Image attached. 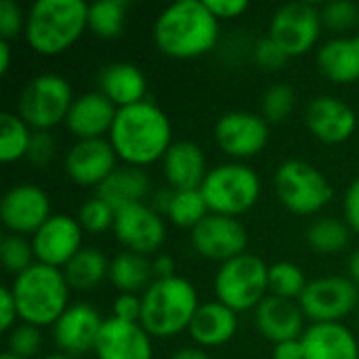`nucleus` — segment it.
Returning <instances> with one entry per match:
<instances>
[{"label": "nucleus", "instance_id": "nucleus-1", "mask_svg": "<svg viewBox=\"0 0 359 359\" xmlns=\"http://www.w3.org/2000/svg\"><path fill=\"white\" fill-rule=\"evenodd\" d=\"M107 139L118 160L143 168L166 156L172 145V124L156 103L145 99L118 109Z\"/></svg>", "mask_w": 359, "mask_h": 359}, {"label": "nucleus", "instance_id": "nucleus-2", "mask_svg": "<svg viewBox=\"0 0 359 359\" xmlns=\"http://www.w3.org/2000/svg\"><path fill=\"white\" fill-rule=\"evenodd\" d=\"M156 46L172 59H196L219 42V19L206 0H179L162 8L154 23Z\"/></svg>", "mask_w": 359, "mask_h": 359}, {"label": "nucleus", "instance_id": "nucleus-3", "mask_svg": "<svg viewBox=\"0 0 359 359\" xmlns=\"http://www.w3.org/2000/svg\"><path fill=\"white\" fill-rule=\"evenodd\" d=\"M88 29V4L82 0H38L25 19V42L42 57L65 53Z\"/></svg>", "mask_w": 359, "mask_h": 359}, {"label": "nucleus", "instance_id": "nucleus-4", "mask_svg": "<svg viewBox=\"0 0 359 359\" xmlns=\"http://www.w3.org/2000/svg\"><path fill=\"white\" fill-rule=\"evenodd\" d=\"M23 324L44 328L55 326L69 307V284L63 269L36 263L11 284Z\"/></svg>", "mask_w": 359, "mask_h": 359}, {"label": "nucleus", "instance_id": "nucleus-5", "mask_svg": "<svg viewBox=\"0 0 359 359\" xmlns=\"http://www.w3.org/2000/svg\"><path fill=\"white\" fill-rule=\"evenodd\" d=\"M141 326L151 339H170L189 330L200 307L194 284L179 276L156 280L141 294Z\"/></svg>", "mask_w": 359, "mask_h": 359}, {"label": "nucleus", "instance_id": "nucleus-6", "mask_svg": "<svg viewBox=\"0 0 359 359\" xmlns=\"http://www.w3.org/2000/svg\"><path fill=\"white\" fill-rule=\"evenodd\" d=\"M200 191L210 212L238 219L259 202L261 179L248 164L227 162L208 170Z\"/></svg>", "mask_w": 359, "mask_h": 359}, {"label": "nucleus", "instance_id": "nucleus-7", "mask_svg": "<svg viewBox=\"0 0 359 359\" xmlns=\"http://www.w3.org/2000/svg\"><path fill=\"white\" fill-rule=\"evenodd\" d=\"M217 301L236 313L257 309L269 297V267L255 255H242L223 263L215 276Z\"/></svg>", "mask_w": 359, "mask_h": 359}, {"label": "nucleus", "instance_id": "nucleus-8", "mask_svg": "<svg viewBox=\"0 0 359 359\" xmlns=\"http://www.w3.org/2000/svg\"><path fill=\"white\" fill-rule=\"evenodd\" d=\"M69 82L59 74H40L32 78L19 95V116L32 130H50L65 122L74 103Z\"/></svg>", "mask_w": 359, "mask_h": 359}, {"label": "nucleus", "instance_id": "nucleus-9", "mask_svg": "<svg viewBox=\"0 0 359 359\" xmlns=\"http://www.w3.org/2000/svg\"><path fill=\"white\" fill-rule=\"evenodd\" d=\"M276 194L294 215H316L332 200V185L309 162L286 160L276 170Z\"/></svg>", "mask_w": 359, "mask_h": 359}, {"label": "nucleus", "instance_id": "nucleus-10", "mask_svg": "<svg viewBox=\"0 0 359 359\" xmlns=\"http://www.w3.org/2000/svg\"><path fill=\"white\" fill-rule=\"evenodd\" d=\"M299 305L313 324H337L359 309V288L343 276H326L307 282Z\"/></svg>", "mask_w": 359, "mask_h": 359}, {"label": "nucleus", "instance_id": "nucleus-11", "mask_svg": "<svg viewBox=\"0 0 359 359\" xmlns=\"http://www.w3.org/2000/svg\"><path fill=\"white\" fill-rule=\"evenodd\" d=\"M322 32V11L307 2H292L280 6L269 23V36L284 48L288 57L309 53Z\"/></svg>", "mask_w": 359, "mask_h": 359}, {"label": "nucleus", "instance_id": "nucleus-12", "mask_svg": "<svg viewBox=\"0 0 359 359\" xmlns=\"http://www.w3.org/2000/svg\"><path fill=\"white\" fill-rule=\"evenodd\" d=\"M191 244L200 257L223 265L246 255L248 233L236 217L210 212L191 229Z\"/></svg>", "mask_w": 359, "mask_h": 359}, {"label": "nucleus", "instance_id": "nucleus-13", "mask_svg": "<svg viewBox=\"0 0 359 359\" xmlns=\"http://www.w3.org/2000/svg\"><path fill=\"white\" fill-rule=\"evenodd\" d=\"M215 141L236 160L255 158L269 143V122L252 111H227L215 124Z\"/></svg>", "mask_w": 359, "mask_h": 359}, {"label": "nucleus", "instance_id": "nucleus-14", "mask_svg": "<svg viewBox=\"0 0 359 359\" xmlns=\"http://www.w3.org/2000/svg\"><path fill=\"white\" fill-rule=\"evenodd\" d=\"M50 217V198L38 185L17 183L2 196L0 219L15 236H34Z\"/></svg>", "mask_w": 359, "mask_h": 359}, {"label": "nucleus", "instance_id": "nucleus-15", "mask_svg": "<svg viewBox=\"0 0 359 359\" xmlns=\"http://www.w3.org/2000/svg\"><path fill=\"white\" fill-rule=\"evenodd\" d=\"M114 233L128 252L149 257L151 252H158L164 244L166 225L156 208L139 202L116 212Z\"/></svg>", "mask_w": 359, "mask_h": 359}, {"label": "nucleus", "instance_id": "nucleus-16", "mask_svg": "<svg viewBox=\"0 0 359 359\" xmlns=\"http://www.w3.org/2000/svg\"><path fill=\"white\" fill-rule=\"evenodd\" d=\"M82 227L78 219L69 215H53L34 236L32 248L36 261L63 269L84 246H82Z\"/></svg>", "mask_w": 359, "mask_h": 359}, {"label": "nucleus", "instance_id": "nucleus-17", "mask_svg": "<svg viewBox=\"0 0 359 359\" xmlns=\"http://www.w3.org/2000/svg\"><path fill=\"white\" fill-rule=\"evenodd\" d=\"M103 318L88 303H74L53 326V337L59 353L67 358H82L95 353L99 332L103 328Z\"/></svg>", "mask_w": 359, "mask_h": 359}, {"label": "nucleus", "instance_id": "nucleus-18", "mask_svg": "<svg viewBox=\"0 0 359 359\" xmlns=\"http://www.w3.org/2000/svg\"><path fill=\"white\" fill-rule=\"evenodd\" d=\"M118 168V154L109 139L76 141L65 154V172L80 187H99Z\"/></svg>", "mask_w": 359, "mask_h": 359}, {"label": "nucleus", "instance_id": "nucleus-19", "mask_svg": "<svg viewBox=\"0 0 359 359\" xmlns=\"http://www.w3.org/2000/svg\"><path fill=\"white\" fill-rule=\"evenodd\" d=\"M305 124L309 133L328 145L345 143L358 128V116L349 103L332 95H320L309 101L305 109Z\"/></svg>", "mask_w": 359, "mask_h": 359}, {"label": "nucleus", "instance_id": "nucleus-20", "mask_svg": "<svg viewBox=\"0 0 359 359\" xmlns=\"http://www.w3.org/2000/svg\"><path fill=\"white\" fill-rule=\"evenodd\" d=\"M97 359H151V337L139 322L105 318L95 347Z\"/></svg>", "mask_w": 359, "mask_h": 359}, {"label": "nucleus", "instance_id": "nucleus-21", "mask_svg": "<svg viewBox=\"0 0 359 359\" xmlns=\"http://www.w3.org/2000/svg\"><path fill=\"white\" fill-rule=\"evenodd\" d=\"M116 114L118 107L99 90L84 93L74 99L65 118V126L76 137V141L103 139V135H109Z\"/></svg>", "mask_w": 359, "mask_h": 359}, {"label": "nucleus", "instance_id": "nucleus-22", "mask_svg": "<svg viewBox=\"0 0 359 359\" xmlns=\"http://www.w3.org/2000/svg\"><path fill=\"white\" fill-rule=\"evenodd\" d=\"M255 320L259 332L273 345L286 341H299L305 334V313L299 301H288L280 297H265L255 309Z\"/></svg>", "mask_w": 359, "mask_h": 359}, {"label": "nucleus", "instance_id": "nucleus-23", "mask_svg": "<svg viewBox=\"0 0 359 359\" xmlns=\"http://www.w3.org/2000/svg\"><path fill=\"white\" fill-rule=\"evenodd\" d=\"M162 170L172 191L200 189L208 175L206 156L198 143L177 141L162 158Z\"/></svg>", "mask_w": 359, "mask_h": 359}, {"label": "nucleus", "instance_id": "nucleus-24", "mask_svg": "<svg viewBox=\"0 0 359 359\" xmlns=\"http://www.w3.org/2000/svg\"><path fill=\"white\" fill-rule=\"evenodd\" d=\"M97 90L107 97L118 109L145 101L147 80L143 72L128 61L107 63L97 76Z\"/></svg>", "mask_w": 359, "mask_h": 359}, {"label": "nucleus", "instance_id": "nucleus-25", "mask_svg": "<svg viewBox=\"0 0 359 359\" xmlns=\"http://www.w3.org/2000/svg\"><path fill=\"white\" fill-rule=\"evenodd\" d=\"M301 343L305 359H359L358 339L341 322L311 324Z\"/></svg>", "mask_w": 359, "mask_h": 359}, {"label": "nucleus", "instance_id": "nucleus-26", "mask_svg": "<svg viewBox=\"0 0 359 359\" xmlns=\"http://www.w3.org/2000/svg\"><path fill=\"white\" fill-rule=\"evenodd\" d=\"M187 332L200 347H221L236 337L238 313L219 301L200 303Z\"/></svg>", "mask_w": 359, "mask_h": 359}, {"label": "nucleus", "instance_id": "nucleus-27", "mask_svg": "<svg viewBox=\"0 0 359 359\" xmlns=\"http://www.w3.org/2000/svg\"><path fill=\"white\" fill-rule=\"evenodd\" d=\"M149 177L143 168L120 164L99 187L97 198L107 202L116 212L130 204H139L149 194Z\"/></svg>", "mask_w": 359, "mask_h": 359}, {"label": "nucleus", "instance_id": "nucleus-28", "mask_svg": "<svg viewBox=\"0 0 359 359\" xmlns=\"http://www.w3.org/2000/svg\"><path fill=\"white\" fill-rule=\"evenodd\" d=\"M318 67L337 84H351L359 80V34L339 36L324 42L318 50Z\"/></svg>", "mask_w": 359, "mask_h": 359}, {"label": "nucleus", "instance_id": "nucleus-29", "mask_svg": "<svg viewBox=\"0 0 359 359\" xmlns=\"http://www.w3.org/2000/svg\"><path fill=\"white\" fill-rule=\"evenodd\" d=\"M109 282L120 294H143L154 282V261L137 252H120L109 263Z\"/></svg>", "mask_w": 359, "mask_h": 359}, {"label": "nucleus", "instance_id": "nucleus-30", "mask_svg": "<svg viewBox=\"0 0 359 359\" xmlns=\"http://www.w3.org/2000/svg\"><path fill=\"white\" fill-rule=\"evenodd\" d=\"M109 263L107 257L93 246H84L65 267V280L72 290L88 292L95 290L105 278L109 280Z\"/></svg>", "mask_w": 359, "mask_h": 359}, {"label": "nucleus", "instance_id": "nucleus-31", "mask_svg": "<svg viewBox=\"0 0 359 359\" xmlns=\"http://www.w3.org/2000/svg\"><path fill=\"white\" fill-rule=\"evenodd\" d=\"M162 210L168 217V221L177 227L183 229H194L202 219L210 215L206 200L200 189H189V191H172L164 196L162 200Z\"/></svg>", "mask_w": 359, "mask_h": 359}, {"label": "nucleus", "instance_id": "nucleus-32", "mask_svg": "<svg viewBox=\"0 0 359 359\" xmlns=\"http://www.w3.org/2000/svg\"><path fill=\"white\" fill-rule=\"evenodd\" d=\"M34 130L25 124L19 114H0V160L4 164L17 162L27 156Z\"/></svg>", "mask_w": 359, "mask_h": 359}, {"label": "nucleus", "instance_id": "nucleus-33", "mask_svg": "<svg viewBox=\"0 0 359 359\" xmlns=\"http://www.w3.org/2000/svg\"><path fill=\"white\" fill-rule=\"evenodd\" d=\"M126 0H99L88 4V29L103 40H114L126 23Z\"/></svg>", "mask_w": 359, "mask_h": 359}, {"label": "nucleus", "instance_id": "nucleus-34", "mask_svg": "<svg viewBox=\"0 0 359 359\" xmlns=\"http://www.w3.org/2000/svg\"><path fill=\"white\" fill-rule=\"evenodd\" d=\"M351 229L345 221L337 219H318L307 229V242L318 255H337L349 246Z\"/></svg>", "mask_w": 359, "mask_h": 359}, {"label": "nucleus", "instance_id": "nucleus-35", "mask_svg": "<svg viewBox=\"0 0 359 359\" xmlns=\"http://www.w3.org/2000/svg\"><path fill=\"white\" fill-rule=\"evenodd\" d=\"M305 286L307 278L297 263L280 261L269 267V294L288 301H299Z\"/></svg>", "mask_w": 359, "mask_h": 359}, {"label": "nucleus", "instance_id": "nucleus-36", "mask_svg": "<svg viewBox=\"0 0 359 359\" xmlns=\"http://www.w3.org/2000/svg\"><path fill=\"white\" fill-rule=\"evenodd\" d=\"M0 259H2V265L8 273H13L15 278L25 273L32 265H36V255H34V248H32V242H27L23 236H15V233H8L2 238V244H0Z\"/></svg>", "mask_w": 359, "mask_h": 359}, {"label": "nucleus", "instance_id": "nucleus-37", "mask_svg": "<svg viewBox=\"0 0 359 359\" xmlns=\"http://www.w3.org/2000/svg\"><path fill=\"white\" fill-rule=\"evenodd\" d=\"M297 105V95H294V88L286 82H278L273 86H269L265 93H263V99H261V116L273 124V122H282L286 120L292 109Z\"/></svg>", "mask_w": 359, "mask_h": 359}, {"label": "nucleus", "instance_id": "nucleus-38", "mask_svg": "<svg viewBox=\"0 0 359 359\" xmlns=\"http://www.w3.org/2000/svg\"><path fill=\"white\" fill-rule=\"evenodd\" d=\"M78 223L84 231L88 233H103L107 229H114V223H116V210L103 202L101 198H90L86 200L80 210H78Z\"/></svg>", "mask_w": 359, "mask_h": 359}, {"label": "nucleus", "instance_id": "nucleus-39", "mask_svg": "<svg viewBox=\"0 0 359 359\" xmlns=\"http://www.w3.org/2000/svg\"><path fill=\"white\" fill-rule=\"evenodd\" d=\"M6 351L11 355L19 359H32L38 355L40 347H42V334L40 328L29 326V324H19L8 332V341H6Z\"/></svg>", "mask_w": 359, "mask_h": 359}, {"label": "nucleus", "instance_id": "nucleus-40", "mask_svg": "<svg viewBox=\"0 0 359 359\" xmlns=\"http://www.w3.org/2000/svg\"><path fill=\"white\" fill-rule=\"evenodd\" d=\"M322 23L332 32H349L359 25V6L353 2H328L322 8Z\"/></svg>", "mask_w": 359, "mask_h": 359}, {"label": "nucleus", "instance_id": "nucleus-41", "mask_svg": "<svg viewBox=\"0 0 359 359\" xmlns=\"http://www.w3.org/2000/svg\"><path fill=\"white\" fill-rule=\"evenodd\" d=\"M25 19L21 6L13 0H0V40L13 42L25 34Z\"/></svg>", "mask_w": 359, "mask_h": 359}, {"label": "nucleus", "instance_id": "nucleus-42", "mask_svg": "<svg viewBox=\"0 0 359 359\" xmlns=\"http://www.w3.org/2000/svg\"><path fill=\"white\" fill-rule=\"evenodd\" d=\"M252 55H255L257 65L263 67L265 72H278V69H282V67L286 65V61L290 59V57L284 53V48H282L269 34H267L265 38H261V40L255 44Z\"/></svg>", "mask_w": 359, "mask_h": 359}, {"label": "nucleus", "instance_id": "nucleus-43", "mask_svg": "<svg viewBox=\"0 0 359 359\" xmlns=\"http://www.w3.org/2000/svg\"><path fill=\"white\" fill-rule=\"evenodd\" d=\"M55 156V139L50 137L48 130H34L29 149H27V160L34 166H46Z\"/></svg>", "mask_w": 359, "mask_h": 359}, {"label": "nucleus", "instance_id": "nucleus-44", "mask_svg": "<svg viewBox=\"0 0 359 359\" xmlns=\"http://www.w3.org/2000/svg\"><path fill=\"white\" fill-rule=\"evenodd\" d=\"M111 316L124 322H139L141 324V311H143V301L141 294H118L114 305H111Z\"/></svg>", "mask_w": 359, "mask_h": 359}, {"label": "nucleus", "instance_id": "nucleus-45", "mask_svg": "<svg viewBox=\"0 0 359 359\" xmlns=\"http://www.w3.org/2000/svg\"><path fill=\"white\" fill-rule=\"evenodd\" d=\"M19 311H17V301L11 290V286H4L0 290V330L11 332L17 326Z\"/></svg>", "mask_w": 359, "mask_h": 359}, {"label": "nucleus", "instance_id": "nucleus-46", "mask_svg": "<svg viewBox=\"0 0 359 359\" xmlns=\"http://www.w3.org/2000/svg\"><path fill=\"white\" fill-rule=\"evenodd\" d=\"M343 215H345V223L349 225V229L359 233V177L351 181V185L345 191Z\"/></svg>", "mask_w": 359, "mask_h": 359}, {"label": "nucleus", "instance_id": "nucleus-47", "mask_svg": "<svg viewBox=\"0 0 359 359\" xmlns=\"http://www.w3.org/2000/svg\"><path fill=\"white\" fill-rule=\"evenodd\" d=\"M206 6L210 8V13L221 21V19H233L240 17L242 13L248 11V2L246 0H206Z\"/></svg>", "mask_w": 359, "mask_h": 359}, {"label": "nucleus", "instance_id": "nucleus-48", "mask_svg": "<svg viewBox=\"0 0 359 359\" xmlns=\"http://www.w3.org/2000/svg\"><path fill=\"white\" fill-rule=\"evenodd\" d=\"M273 359H305L303 343L299 341H286L273 345Z\"/></svg>", "mask_w": 359, "mask_h": 359}, {"label": "nucleus", "instance_id": "nucleus-49", "mask_svg": "<svg viewBox=\"0 0 359 359\" xmlns=\"http://www.w3.org/2000/svg\"><path fill=\"white\" fill-rule=\"evenodd\" d=\"M154 273H156V280L172 278V276H175V261H172V257H168V255H158V257L154 259Z\"/></svg>", "mask_w": 359, "mask_h": 359}, {"label": "nucleus", "instance_id": "nucleus-50", "mask_svg": "<svg viewBox=\"0 0 359 359\" xmlns=\"http://www.w3.org/2000/svg\"><path fill=\"white\" fill-rule=\"evenodd\" d=\"M11 67V42L0 40V76H4Z\"/></svg>", "mask_w": 359, "mask_h": 359}, {"label": "nucleus", "instance_id": "nucleus-51", "mask_svg": "<svg viewBox=\"0 0 359 359\" xmlns=\"http://www.w3.org/2000/svg\"><path fill=\"white\" fill-rule=\"evenodd\" d=\"M170 359H210L202 349H194V347H185V349H179L177 353H172Z\"/></svg>", "mask_w": 359, "mask_h": 359}, {"label": "nucleus", "instance_id": "nucleus-52", "mask_svg": "<svg viewBox=\"0 0 359 359\" xmlns=\"http://www.w3.org/2000/svg\"><path fill=\"white\" fill-rule=\"evenodd\" d=\"M349 280L359 288V248L349 257Z\"/></svg>", "mask_w": 359, "mask_h": 359}, {"label": "nucleus", "instance_id": "nucleus-53", "mask_svg": "<svg viewBox=\"0 0 359 359\" xmlns=\"http://www.w3.org/2000/svg\"><path fill=\"white\" fill-rule=\"evenodd\" d=\"M40 359H72L67 358V355H63V353H50V355H44V358Z\"/></svg>", "mask_w": 359, "mask_h": 359}, {"label": "nucleus", "instance_id": "nucleus-54", "mask_svg": "<svg viewBox=\"0 0 359 359\" xmlns=\"http://www.w3.org/2000/svg\"><path fill=\"white\" fill-rule=\"evenodd\" d=\"M0 359H19V358H15V355H11V353L6 351V353H4V355H2V358H0Z\"/></svg>", "mask_w": 359, "mask_h": 359}, {"label": "nucleus", "instance_id": "nucleus-55", "mask_svg": "<svg viewBox=\"0 0 359 359\" xmlns=\"http://www.w3.org/2000/svg\"><path fill=\"white\" fill-rule=\"evenodd\" d=\"M358 322H359V309H358Z\"/></svg>", "mask_w": 359, "mask_h": 359}]
</instances>
